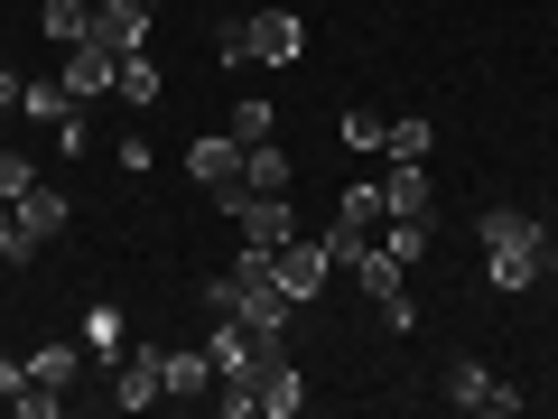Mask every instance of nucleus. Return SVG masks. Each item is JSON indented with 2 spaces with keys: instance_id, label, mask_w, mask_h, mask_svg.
Instances as JSON below:
<instances>
[{
  "instance_id": "20e7f679",
  "label": "nucleus",
  "mask_w": 558,
  "mask_h": 419,
  "mask_svg": "<svg viewBox=\"0 0 558 419\" xmlns=\"http://www.w3.org/2000/svg\"><path fill=\"white\" fill-rule=\"evenodd\" d=\"M447 410H465V419H512L521 392H512V382H494V363L457 355V363H447Z\"/></svg>"
},
{
  "instance_id": "dca6fc26",
  "label": "nucleus",
  "mask_w": 558,
  "mask_h": 419,
  "mask_svg": "<svg viewBox=\"0 0 558 419\" xmlns=\"http://www.w3.org/2000/svg\"><path fill=\"white\" fill-rule=\"evenodd\" d=\"M168 400H215V355L168 345Z\"/></svg>"
},
{
  "instance_id": "f03ea898",
  "label": "nucleus",
  "mask_w": 558,
  "mask_h": 419,
  "mask_svg": "<svg viewBox=\"0 0 558 419\" xmlns=\"http://www.w3.org/2000/svg\"><path fill=\"white\" fill-rule=\"evenodd\" d=\"M205 318H252L270 326V336H289V289H279V252H260V242H242L223 271H205Z\"/></svg>"
},
{
  "instance_id": "bb28decb",
  "label": "nucleus",
  "mask_w": 558,
  "mask_h": 419,
  "mask_svg": "<svg viewBox=\"0 0 558 419\" xmlns=\"http://www.w3.org/2000/svg\"><path fill=\"white\" fill-rule=\"evenodd\" d=\"M28 187H38V159H28V149H10V140H0V205H10V196H28Z\"/></svg>"
},
{
  "instance_id": "b1692460",
  "label": "nucleus",
  "mask_w": 558,
  "mask_h": 419,
  "mask_svg": "<svg viewBox=\"0 0 558 419\" xmlns=\"http://www.w3.org/2000/svg\"><path fill=\"white\" fill-rule=\"evenodd\" d=\"M84 355L121 363V308H84Z\"/></svg>"
},
{
  "instance_id": "0eeeda50",
  "label": "nucleus",
  "mask_w": 558,
  "mask_h": 419,
  "mask_svg": "<svg viewBox=\"0 0 558 419\" xmlns=\"http://www.w3.org/2000/svg\"><path fill=\"white\" fill-rule=\"evenodd\" d=\"M168 400V345H131L112 363V410H159Z\"/></svg>"
},
{
  "instance_id": "f8f14e48",
  "label": "nucleus",
  "mask_w": 558,
  "mask_h": 419,
  "mask_svg": "<svg viewBox=\"0 0 558 419\" xmlns=\"http://www.w3.org/2000/svg\"><path fill=\"white\" fill-rule=\"evenodd\" d=\"M112 75H121V57H112V47H94V38H84V47H65V65H57V84H65L75 103L112 94Z\"/></svg>"
},
{
  "instance_id": "c756f323",
  "label": "nucleus",
  "mask_w": 558,
  "mask_h": 419,
  "mask_svg": "<svg viewBox=\"0 0 558 419\" xmlns=\"http://www.w3.org/2000/svg\"><path fill=\"white\" fill-rule=\"evenodd\" d=\"M10 392H28V355H0V400Z\"/></svg>"
},
{
  "instance_id": "9d476101",
  "label": "nucleus",
  "mask_w": 558,
  "mask_h": 419,
  "mask_svg": "<svg viewBox=\"0 0 558 419\" xmlns=\"http://www.w3.org/2000/svg\"><path fill=\"white\" fill-rule=\"evenodd\" d=\"M94 47L140 57V47H149V0H94Z\"/></svg>"
},
{
  "instance_id": "9b49d317",
  "label": "nucleus",
  "mask_w": 558,
  "mask_h": 419,
  "mask_svg": "<svg viewBox=\"0 0 558 419\" xmlns=\"http://www.w3.org/2000/svg\"><path fill=\"white\" fill-rule=\"evenodd\" d=\"M233 234L260 242V252H279V242H299V215H289V196H242L233 205Z\"/></svg>"
},
{
  "instance_id": "2eb2a0df",
  "label": "nucleus",
  "mask_w": 558,
  "mask_h": 419,
  "mask_svg": "<svg viewBox=\"0 0 558 419\" xmlns=\"http://www.w3.org/2000/svg\"><path fill=\"white\" fill-rule=\"evenodd\" d=\"M112 94L131 103V112H149V103H168V75H159V57H149V47H140V57H121Z\"/></svg>"
},
{
  "instance_id": "6ab92c4d",
  "label": "nucleus",
  "mask_w": 558,
  "mask_h": 419,
  "mask_svg": "<svg viewBox=\"0 0 558 419\" xmlns=\"http://www.w3.org/2000/svg\"><path fill=\"white\" fill-rule=\"evenodd\" d=\"M75 373H84V336H75V345H57V336L28 345V382H57V392H65Z\"/></svg>"
},
{
  "instance_id": "393cba45",
  "label": "nucleus",
  "mask_w": 558,
  "mask_h": 419,
  "mask_svg": "<svg viewBox=\"0 0 558 419\" xmlns=\"http://www.w3.org/2000/svg\"><path fill=\"white\" fill-rule=\"evenodd\" d=\"M215 65H260V57H252V20H242V10H233V20H215Z\"/></svg>"
},
{
  "instance_id": "4468645a",
  "label": "nucleus",
  "mask_w": 558,
  "mask_h": 419,
  "mask_svg": "<svg viewBox=\"0 0 558 419\" xmlns=\"http://www.w3.org/2000/svg\"><path fill=\"white\" fill-rule=\"evenodd\" d=\"M10 215L28 224V242H57L65 224H75V205H65V187H47V178H38L28 196H10Z\"/></svg>"
},
{
  "instance_id": "c85d7f7f",
  "label": "nucleus",
  "mask_w": 558,
  "mask_h": 419,
  "mask_svg": "<svg viewBox=\"0 0 558 419\" xmlns=\"http://www.w3.org/2000/svg\"><path fill=\"white\" fill-rule=\"evenodd\" d=\"M28 252H38V242H28V224L0 205V261H28Z\"/></svg>"
},
{
  "instance_id": "5701e85b",
  "label": "nucleus",
  "mask_w": 558,
  "mask_h": 419,
  "mask_svg": "<svg viewBox=\"0 0 558 419\" xmlns=\"http://www.w3.org/2000/svg\"><path fill=\"white\" fill-rule=\"evenodd\" d=\"M223 131H233L242 149H252V140H279V112H270V103H260V94H242V103H233V121H223Z\"/></svg>"
},
{
  "instance_id": "f257e3e1",
  "label": "nucleus",
  "mask_w": 558,
  "mask_h": 419,
  "mask_svg": "<svg viewBox=\"0 0 558 419\" xmlns=\"http://www.w3.org/2000/svg\"><path fill=\"white\" fill-rule=\"evenodd\" d=\"M475 242H484V279H494L502 299H521V289H539V279L558 271V242H549V224H539L531 205H494V215L475 224Z\"/></svg>"
},
{
  "instance_id": "f3484780",
  "label": "nucleus",
  "mask_w": 558,
  "mask_h": 419,
  "mask_svg": "<svg viewBox=\"0 0 558 419\" xmlns=\"http://www.w3.org/2000/svg\"><path fill=\"white\" fill-rule=\"evenodd\" d=\"M242 187H252V196H289V149H279V140H252V149H242Z\"/></svg>"
},
{
  "instance_id": "4be33fe9",
  "label": "nucleus",
  "mask_w": 558,
  "mask_h": 419,
  "mask_svg": "<svg viewBox=\"0 0 558 419\" xmlns=\"http://www.w3.org/2000/svg\"><path fill=\"white\" fill-rule=\"evenodd\" d=\"M20 112H28V121H47V131H57V112H75V94H65L57 75H38V84H20Z\"/></svg>"
},
{
  "instance_id": "7ed1b4c3",
  "label": "nucleus",
  "mask_w": 558,
  "mask_h": 419,
  "mask_svg": "<svg viewBox=\"0 0 558 419\" xmlns=\"http://www.w3.org/2000/svg\"><path fill=\"white\" fill-rule=\"evenodd\" d=\"M205 355H215V382H252V392H260L270 363H289V355H279V336H270V326H252V318H215V326H205Z\"/></svg>"
},
{
  "instance_id": "2f4dec72",
  "label": "nucleus",
  "mask_w": 558,
  "mask_h": 419,
  "mask_svg": "<svg viewBox=\"0 0 558 419\" xmlns=\"http://www.w3.org/2000/svg\"><path fill=\"white\" fill-rule=\"evenodd\" d=\"M149 10H159V0H149Z\"/></svg>"
},
{
  "instance_id": "412c9836",
  "label": "nucleus",
  "mask_w": 558,
  "mask_h": 419,
  "mask_svg": "<svg viewBox=\"0 0 558 419\" xmlns=\"http://www.w3.org/2000/svg\"><path fill=\"white\" fill-rule=\"evenodd\" d=\"M381 131H391V112H373V103H344V112H336V140L354 149V159H363V149H381Z\"/></svg>"
},
{
  "instance_id": "cd10ccee",
  "label": "nucleus",
  "mask_w": 558,
  "mask_h": 419,
  "mask_svg": "<svg viewBox=\"0 0 558 419\" xmlns=\"http://www.w3.org/2000/svg\"><path fill=\"white\" fill-rule=\"evenodd\" d=\"M381 242H391V252L410 261V271L428 261V224H410V215H391V224H381Z\"/></svg>"
},
{
  "instance_id": "aec40b11",
  "label": "nucleus",
  "mask_w": 558,
  "mask_h": 419,
  "mask_svg": "<svg viewBox=\"0 0 558 419\" xmlns=\"http://www.w3.org/2000/svg\"><path fill=\"white\" fill-rule=\"evenodd\" d=\"M38 28H47L57 47H84V38H94V0H47Z\"/></svg>"
},
{
  "instance_id": "39448f33",
  "label": "nucleus",
  "mask_w": 558,
  "mask_h": 419,
  "mask_svg": "<svg viewBox=\"0 0 558 419\" xmlns=\"http://www.w3.org/2000/svg\"><path fill=\"white\" fill-rule=\"evenodd\" d=\"M186 168H196V187H205V196L223 205V215H233V205L252 196V187H242V140H233V131H196Z\"/></svg>"
},
{
  "instance_id": "6e6552de",
  "label": "nucleus",
  "mask_w": 558,
  "mask_h": 419,
  "mask_svg": "<svg viewBox=\"0 0 558 419\" xmlns=\"http://www.w3.org/2000/svg\"><path fill=\"white\" fill-rule=\"evenodd\" d=\"M336 279V242L326 234H299V242H279V289H289V308H307Z\"/></svg>"
},
{
  "instance_id": "a878e982",
  "label": "nucleus",
  "mask_w": 558,
  "mask_h": 419,
  "mask_svg": "<svg viewBox=\"0 0 558 419\" xmlns=\"http://www.w3.org/2000/svg\"><path fill=\"white\" fill-rule=\"evenodd\" d=\"M381 159H428V121H418V112H400L391 131H381Z\"/></svg>"
},
{
  "instance_id": "ddd939ff",
  "label": "nucleus",
  "mask_w": 558,
  "mask_h": 419,
  "mask_svg": "<svg viewBox=\"0 0 558 419\" xmlns=\"http://www.w3.org/2000/svg\"><path fill=\"white\" fill-rule=\"evenodd\" d=\"M381 205H391V215H410V224H438L428 168H418V159H391V168H381Z\"/></svg>"
},
{
  "instance_id": "a211bd4d",
  "label": "nucleus",
  "mask_w": 558,
  "mask_h": 419,
  "mask_svg": "<svg viewBox=\"0 0 558 419\" xmlns=\"http://www.w3.org/2000/svg\"><path fill=\"white\" fill-rule=\"evenodd\" d=\"M307 410V373L299 363H270V373H260V419H299Z\"/></svg>"
},
{
  "instance_id": "1a4fd4ad",
  "label": "nucleus",
  "mask_w": 558,
  "mask_h": 419,
  "mask_svg": "<svg viewBox=\"0 0 558 419\" xmlns=\"http://www.w3.org/2000/svg\"><path fill=\"white\" fill-rule=\"evenodd\" d=\"M344 271H354V289H363L373 308H400V299H410V261H400L391 242H363V252L344 261Z\"/></svg>"
},
{
  "instance_id": "7c9ffc66",
  "label": "nucleus",
  "mask_w": 558,
  "mask_h": 419,
  "mask_svg": "<svg viewBox=\"0 0 558 419\" xmlns=\"http://www.w3.org/2000/svg\"><path fill=\"white\" fill-rule=\"evenodd\" d=\"M223 10H252V0H223Z\"/></svg>"
},
{
  "instance_id": "423d86ee",
  "label": "nucleus",
  "mask_w": 558,
  "mask_h": 419,
  "mask_svg": "<svg viewBox=\"0 0 558 419\" xmlns=\"http://www.w3.org/2000/svg\"><path fill=\"white\" fill-rule=\"evenodd\" d=\"M242 20H252V57L260 65H299L307 57V20L289 10V0H252Z\"/></svg>"
}]
</instances>
